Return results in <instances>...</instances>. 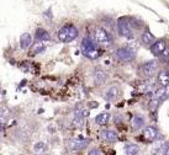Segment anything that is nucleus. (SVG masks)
I'll return each mask as SVG.
<instances>
[{
    "label": "nucleus",
    "instance_id": "ddd939ff",
    "mask_svg": "<svg viewBox=\"0 0 169 155\" xmlns=\"http://www.w3.org/2000/svg\"><path fill=\"white\" fill-rule=\"evenodd\" d=\"M36 40L37 41H42V42H48L51 41V36L50 33H48L46 30H43V28H38L36 31Z\"/></svg>",
    "mask_w": 169,
    "mask_h": 155
},
{
    "label": "nucleus",
    "instance_id": "7ed1b4c3",
    "mask_svg": "<svg viewBox=\"0 0 169 155\" xmlns=\"http://www.w3.org/2000/svg\"><path fill=\"white\" fill-rule=\"evenodd\" d=\"M115 56L121 62H132L136 58V53L131 48H119L115 53Z\"/></svg>",
    "mask_w": 169,
    "mask_h": 155
},
{
    "label": "nucleus",
    "instance_id": "6ab92c4d",
    "mask_svg": "<svg viewBox=\"0 0 169 155\" xmlns=\"http://www.w3.org/2000/svg\"><path fill=\"white\" fill-rule=\"evenodd\" d=\"M143 124H144V118L142 117V116H135V117L132 118V127H133V129L142 128Z\"/></svg>",
    "mask_w": 169,
    "mask_h": 155
},
{
    "label": "nucleus",
    "instance_id": "f3484780",
    "mask_svg": "<svg viewBox=\"0 0 169 155\" xmlns=\"http://www.w3.org/2000/svg\"><path fill=\"white\" fill-rule=\"evenodd\" d=\"M109 119H110V115L104 112V113H100V115L96 116V117H95V122L98 123L99 126H105L106 123L109 122Z\"/></svg>",
    "mask_w": 169,
    "mask_h": 155
},
{
    "label": "nucleus",
    "instance_id": "cd10ccee",
    "mask_svg": "<svg viewBox=\"0 0 169 155\" xmlns=\"http://www.w3.org/2000/svg\"><path fill=\"white\" fill-rule=\"evenodd\" d=\"M89 106H90V107H95V106H96V104H90Z\"/></svg>",
    "mask_w": 169,
    "mask_h": 155
},
{
    "label": "nucleus",
    "instance_id": "39448f33",
    "mask_svg": "<svg viewBox=\"0 0 169 155\" xmlns=\"http://www.w3.org/2000/svg\"><path fill=\"white\" fill-rule=\"evenodd\" d=\"M117 28H119V32L121 36L127 37V38L132 37V28H131V25H130V22L127 20L120 19L117 22Z\"/></svg>",
    "mask_w": 169,
    "mask_h": 155
},
{
    "label": "nucleus",
    "instance_id": "dca6fc26",
    "mask_svg": "<svg viewBox=\"0 0 169 155\" xmlns=\"http://www.w3.org/2000/svg\"><path fill=\"white\" fill-rule=\"evenodd\" d=\"M45 45H43L42 41H37L35 42L33 45L31 46V49H30V53L31 54H37V53H41L42 51H45Z\"/></svg>",
    "mask_w": 169,
    "mask_h": 155
},
{
    "label": "nucleus",
    "instance_id": "9b49d317",
    "mask_svg": "<svg viewBox=\"0 0 169 155\" xmlns=\"http://www.w3.org/2000/svg\"><path fill=\"white\" fill-rule=\"evenodd\" d=\"M84 111L83 110H79V111H75V116H74V121H73V126L77 128L81 127L84 124Z\"/></svg>",
    "mask_w": 169,
    "mask_h": 155
},
{
    "label": "nucleus",
    "instance_id": "f03ea898",
    "mask_svg": "<svg viewBox=\"0 0 169 155\" xmlns=\"http://www.w3.org/2000/svg\"><path fill=\"white\" fill-rule=\"evenodd\" d=\"M58 40L63 43H69L72 41H74L77 36H78V30L77 27H74L73 25H67V26H63L58 31Z\"/></svg>",
    "mask_w": 169,
    "mask_h": 155
},
{
    "label": "nucleus",
    "instance_id": "f257e3e1",
    "mask_svg": "<svg viewBox=\"0 0 169 155\" xmlns=\"http://www.w3.org/2000/svg\"><path fill=\"white\" fill-rule=\"evenodd\" d=\"M81 53L89 59H98L101 56V52L95 43L90 40V38H84L81 41Z\"/></svg>",
    "mask_w": 169,
    "mask_h": 155
},
{
    "label": "nucleus",
    "instance_id": "412c9836",
    "mask_svg": "<svg viewBox=\"0 0 169 155\" xmlns=\"http://www.w3.org/2000/svg\"><path fill=\"white\" fill-rule=\"evenodd\" d=\"M125 153L128 154V155L138 154L139 153V148H138V145H136V144H127L126 147H125Z\"/></svg>",
    "mask_w": 169,
    "mask_h": 155
},
{
    "label": "nucleus",
    "instance_id": "bb28decb",
    "mask_svg": "<svg viewBox=\"0 0 169 155\" xmlns=\"http://www.w3.org/2000/svg\"><path fill=\"white\" fill-rule=\"evenodd\" d=\"M25 84H26V80H22V83H21V86H23Z\"/></svg>",
    "mask_w": 169,
    "mask_h": 155
},
{
    "label": "nucleus",
    "instance_id": "4be33fe9",
    "mask_svg": "<svg viewBox=\"0 0 169 155\" xmlns=\"http://www.w3.org/2000/svg\"><path fill=\"white\" fill-rule=\"evenodd\" d=\"M166 96V88H159V89H156L152 93V97L154 99H162Z\"/></svg>",
    "mask_w": 169,
    "mask_h": 155
},
{
    "label": "nucleus",
    "instance_id": "6e6552de",
    "mask_svg": "<svg viewBox=\"0 0 169 155\" xmlns=\"http://www.w3.org/2000/svg\"><path fill=\"white\" fill-rule=\"evenodd\" d=\"M166 42H164L163 40H158L153 43V45H151V52L153 53V54L156 56H161L162 53L166 51Z\"/></svg>",
    "mask_w": 169,
    "mask_h": 155
},
{
    "label": "nucleus",
    "instance_id": "b1692460",
    "mask_svg": "<svg viewBox=\"0 0 169 155\" xmlns=\"http://www.w3.org/2000/svg\"><path fill=\"white\" fill-rule=\"evenodd\" d=\"M45 150H46V144L43 142H38V143L35 144V147H33V152H35L36 154L45 153Z\"/></svg>",
    "mask_w": 169,
    "mask_h": 155
},
{
    "label": "nucleus",
    "instance_id": "20e7f679",
    "mask_svg": "<svg viewBox=\"0 0 169 155\" xmlns=\"http://www.w3.org/2000/svg\"><path fill=\"white\" fill-rule=\"evenodd\" d=\"M95 41L96 43H99V45H104V46H109L111 43V35L110 33L104 30V28H98V30L95 31Z\"/></svg>",
    "mask_w": 169,
    "mask_h": 155
},
{
    "label": "nucleus",
    "instance_id": "9d476101",
    "mask_svg": "<svg viewBox=\"0 0 169 155\" xmlns=\"http://www.w3.org/2000/svg\"><path fill=\"white\" fill-rule=\"evenodd\" d=\"M119 95H120L119 88H116V86H111V88H109L108 90H106L105 99L108 101H116L117 97H119Z\"/></svg>",
    "mask_w": 169,
    "mask_h": 155
},
{
    "label": "nucleus",
    "instance_id": "a211bd4d",
    "mask_svg": "<svg viewBox=\"0 0 169 155\" xmlns=\"http://www.w3.org/2000/svg\"><path fill=\"white\" fill-rule=\"evenodd\" d=\"M158 80L163 86L169 85V71H167V70L161 71L158 74Z\"/></svg>",
    "mask_w": 169,
    "mask_h": 155
},
{
    "label": "nucleus",
    "instance_id": "a878e982",
    "mask_svg": "<svg viewBox=\"0 0 169 155\" xmlns=\"http://www.w3.org/2000/svg\"><path fill=\"white\" fill-rule=\"evenodd\" d=\"M89 154L90 155H98V154H101V150L100 149H91V150H89Z\"/></svg>",
    "mask_w": 169,
    "mask_h": 155
},
{
    "label": "nucleus",
    "instance_id": "aec40b11",
    "mask_svg": "<svg viewBox=\"0 0 169 155\" xmlns=\"http://www.w3.org/2000/svg\"><path fill=\"white\" fill-rule=\"evenodd\" d=\"M142 41L144 45H153V43L156 42V37H154L149 31H146L142 35Z\"/></svg>",
    "mask_w": 169,
    "mask_h": 155
},
{
    "label": "nucleus",
    "instance_id": "2eb2a0df",
    "mask_svg": "<svg viewBox=\"0 0 169 155\" xmlns=\"http://www.w3.org/2000/svg\"><path fill=\"white\" fill-rule=\"evenodd\" d=\"M106 78H108V75H106L105 71L100 70V69H96L94 71V80L96 81V84H103L106 80Z\"/></svg>",
    "mask_w": 169,
    "mask_h": 155
},
{
    "label": "nucleus",
    "instance_id": "0eeeda50",
    "mask_svg": "<svg viewBox=\"0 0 169 155\" xmlns=\"http://www.w3.org/2000/svg\"><path fill=\"white\" fill-rule=\"evenodd\" d=\"M89 140H85L84 138H77V139H70L68 143V149L69 150H80L84 149L88 145Z\"/></svg>",
    "mask_w": 169,
    "mask_h": 155
},
{
    "label": "nucleus",
    "instance_id": "1a4fd4ad",
    "mask_svg": "<svg viewBox=\"0 0 169 155\" xmlns=\"http://www.w3.org/2000/svg\"><path fill=\"white\" fill-rule=\"evenodd\" d=\"M143 137L146 138L147 140H149V142L154 140V139L158 137V130H157V128L152 127V126L146 127V128H144V130H143Z\"/></svg>",
    "mask_w": 169,
    "mask_h": 155
},
{
    "label": "nucleus",
    "instance_id": "393cba45",
    "mask_svg": "<svg viewBox=\"0 0 169 155\" xmlns=\"http://www.w3.org/2000/svg\"><path fill=\"white\" fill-rule=\"evenodd\" d=\"M161 58H162L163 60H166V62L169 63V49H166V51H164L162 54H161Z\"/></svg>",
    "mask_w": 169,
    "mask_h": 155
},
{
    "label": "nucleus",
    "instance_id": "4468645a",
    "mask_svg": "<svg viewBox=\"0 0 169 155\" xmlns=\"http://www.w3.org/2000/svg\"><path fill=\"white\" fill-rule=\"evenodd\" d=\"M101 138L106 142H115L117 139V133L114 132V130H110V129H106L101 133Z\"/></svg>",
    "mask_w": 169,
    "mask_h": 155
},
{
    "label": "nucleus",
    "instance_id": "423d86ee",
    "mask_svg": "<svg viewBox=\"0 0 169 155\" xmlns=\"http://www.w3.org/2000/svg\"><path fill=\"white\" fill-rule=\"evenodd\" d=\"M158 69V64L154 60H149L141 65V71L144 76H152Z\"/></svg>",
    "mask_w": 169,
    "mask_h": 155
},
{
    "label": "nucleus",
    "instance_id": "f8f14e48",
    "mask_svg": "<svg viewBox=\"0 0 169 155\" xmlns=\"http://www.w3.org/2000/svg\"><path fill=\"white\" fill-rule=\"evenodd\" d=\"M31 42H32V37L30 33H22L21 37H20V47L22 48V49H26V48H28L31 46Z\"/></svg>",
    "mask_w": 169,
    "mask_h": 155
},
{
    "label": "nucleus",
    "instance_id": "5701e85b",
    "mask_svg": "<svg viewBox=\"0 0 169 155\" xmlns=\"http://www.w3.org/2000/svg\"><path fill=\"white\" fill-rule=\"evenodd\" d=\"M158 105H159V99H154V97H152V100L149 101V104H148V108H149V111H151L152 113H154L157 111V108H158Z\"/></svg>",
    "mask_w": 169,
    "mask_h": 155
}]
</instances>
